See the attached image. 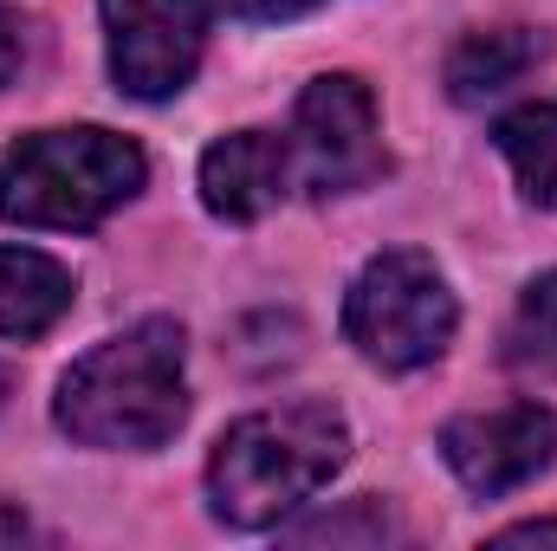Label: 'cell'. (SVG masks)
I'll list each match as a JSON object with an SVG mask.
<instances>
[{
    "label": "cell",
    "instance_id": "cell-7",
    "mask_svg": "<svg viewBox=\"0 0 557 551\" xmlns=\"http://www.w3.org/2000/svg\"><path fill=\"white\" fill-rule=\"evenodd\" d=\"M441 461L454 480L480 500H506L525 480H539L557 461V409L545 403H506L486 415H460L441 428Z\"/></svg>",
    "mask_w": 557,
    "mask_h": 551
},
{
    "label": "cell",
    "instance_id": "cell-9",
    "mask_svg": "<svg viewBox=\"0 0 557 551\" xmlns=\"http://www.w3.org/2000/svg\"><path fill=\"white\" fill-rule=\"evenodd\" d=\"M72 311V273L39 247H0V338H46Z\"/></svg>",
    "mask_w": 557,
    "mask_h": 551
},
{
    "label": "cell",
    "instance_id": "cell-8",
    "mask_svg": "<svg viewBox=\"0 0 557 551\" xmlns=\"http://www.w3.org/2000/svg\"><path fill=\"white\" fill-rule=\"evenodd\" d=\"M292 188H298L292 149L278 131H234V137L201 149V201H208V215H221L234 228L273 215Z\"/></svg>",
    "mask_w": 557,
    "mask_h": 551
},
{
    "label": "cell",
    "instance_id": "cell-3",
    "mask_svg": "<svg viewBox=\"0 0 557 551\" xmlns=\"http://www.w3.org/2000/svg\"><path fill=\"white\" fill-rule=\"evenodd\" d=\"M143 175H149L143 149L104 124L33 131L0 156V221L85 234L111 221L124 201H137Z\"/></svg>",
    "mask_w": 557,
    "mask_h": 551
},
{
    "label": "cell",
    "instance_id": "cell-16",
    "mask_svg": "<svg viewBox=\"0 0 557 551\" xmlns=\"http://www.w3.org/2000/svg\"><path fill=\"white\" fill-rule=\"evenodd\" d=\"M493 546H557V519H532V526H506Z\"/></svg>",
    "mask_w": 557,
    "mask_h": 551
},
{
    "label": "cell",
    "instance_id": "cell-5",
    "mask_svg": "<svg viewBox=\"0 0 557 551\" xmlns=\"http://www.w3.org/2000/svg\"><path fill=\"white\" fill-rule=\"evenodd\" d=\"M292 182L305 195H357L370 188L389 156H383V124H376V91L357 78V72H324L298 91V111H292Z\"/></svg>",
    "mask_w": 557,
    "mask_h": 551
},
{
    "label": "cell",
    "instance_id": "cell-17",
    "mask_svg": "<svg viewBox=\"0 0 557 551\" xmlns=\"http://www.w3.org/2000/svg\"><path fill=\"white\" fill-rule=\"evenodd\" d=\"M20 539H33V526H26L20 513H7V506H0V546H20Z\"/></svg>",
    "mask_w": 557,
    "mask_h": 551
},
{
    "label": "cell",
    "instance_id": "cell-2",
    "mask_svg": "<svg viewBox=\"0 0 557 551\" xmlns=\"http://www.w3.org/2000/svg\"><path fill=\"white\" fill-rule=\"evenodd\" d=\"M350 461V421L331 403H273L240 415L208 454V513L234 532H267Z\"/></svg>",
    "mask_w": 557,
    "mask_h": 551
},
{
    "label": "cell",
    "instance_id": "cell-4",
    "mask_svg": "<svg viewBox=\"0 0 557 551\" xmlns=\"http://www.w3.org/2000/svg\"><path fill=\"white\" fill-rule=\"evenodd\" d=\"M454 325H460V305H454L441 267L428 254H416V247L376 254L344 292V338L376 370L434 364L454 344Z\"/></svg>",
    "mask_w": 557,
    "mask_h": 551
},
{
    "label": "cell",
    "instance_id": "cell-15",
    "mask_svg": "<svg viewBox=\"0 0 557 551\" xmlns=\"http://www.w3.org/2000/svg\"><path fill=\"white\" fill-rule=\"evenodd\" d=\"M240 20H298V13H311V7H324V0H227Z\"/></svg>",
    "mask_w": 557,
    "mask_h": 551
},
{
    "label": "cell",
    "instance_id": "cell-13",
    "mask_svg": "<svg viewBox=\"0 0 557 551\" xmlns=\"http://www.w3.org/2000/svg\"><path fill=\"white\" fill-rule=\"evenodd\" d=\"M403 526L376 506V500H350L344 513H331V519H305V526H292L285 539H298V546H350V539H363V546H383V539H396Z\"/></svg>",
    "mask_w": 557,
    "mask_h": 551
},
{
    "label": "cell",
    "instance_id": "cell-11",
    "mask_svg": "<svg viewBox=\"0 0 557 551\" xmlns=\"http://www.w3.org/2000/svg\"><path fill=\"white\" fill-rule=\"evenodd\" d=\"M493 143H499V156L512 162L525 201H539V208L557 215V98L506 111V118L493 124Z\"/></svg>",
    "mask_w": 557,
    "mask_h": 551
},
{
    "label": "cell",
    "instance_id": "cell-18",
    "mask_svg": "<svg viewBox=\"0 0 557 551\" xmlns=\"http://www.w3.org/2000/svg\"><path fill=\"white\" fill-rule=\"evenodd\" d=\"M0 403H7V364H0Z\"/></svg>",
    "mask_w": 557,
    "mask_h": 551
},
{
    "label": "cell",
    "instance_id": "cell-12",
    "mask_svg": "<svg viewBox=\"0 0 557 551\" xmlns=\"http://www.w3.org/2000/svg\"><path fill=\"white\" fill-rule=\"evenodd\" d=\"M506 357H512L519 370L557 377V267L539 273L519 292V311H512V325H506Z\"/></svg>",
    "mask_w": 557,
    "mask_h": 551
},
{
    "label": "cell",
    "instance_id": "cell-10",
    "mask_svg": "<svg viewBox=\"0 0 557 551\" xmlns=\"http://www.w3.org/2000/svg\"><path fill=\"white\" fill-rule=\"evenodd\" d=\"M545 39L532 26H493V33H467L454 52H447V98L454 105H486L499 98L506 85H519L532 65H539Z\"/></svg>",
    "mask_w": 557,
    "mask_h": 551
},
{
    "label": "cell",
    "instance_id": "cell-6",
    "mask_svg": "<svg viewBox=\"0 0 557 551\" xmlns=\"http://www.w3.org/2000/svg\"><path fill=\"white\" fill-rule=\"evenodd\" d=\"M111 33V78L124 98H175L208 52V0H98Z\"/></svg>",
    "mask_w": 557,
    "mask_h": 551
},
{
    "label": "cell",
    "instance_id": "cell-14",
    "mask_svg": "<svg viewBox=\"0 0 557 551\" xmlns=\"http://www.w3.org/2000/svg\"><path fill=\"white\" fill-rule=\"evenodd\" d=\"M20 65H26V26L13 7H0V85H13Z\"/></svg>",
    "mask_w": 557,
    "mask_h": 551
},
{
    "label": "cell",
    "instance_id": "cell-1",
    "mask_svg": "<svg viewBox=\"0 0 557 551\" xmlns=\"http://www.w3.org/2000/svg\"><path fill=\"white\" fill-rule=\"evenodd\" d=\"M188 338L175 318H137L131 331L85 351L52 396V421L78 448H162L188 421Z\"/></svg>",
    "mask_w": 557,
    "mask_h": 551
}]
</instances>
